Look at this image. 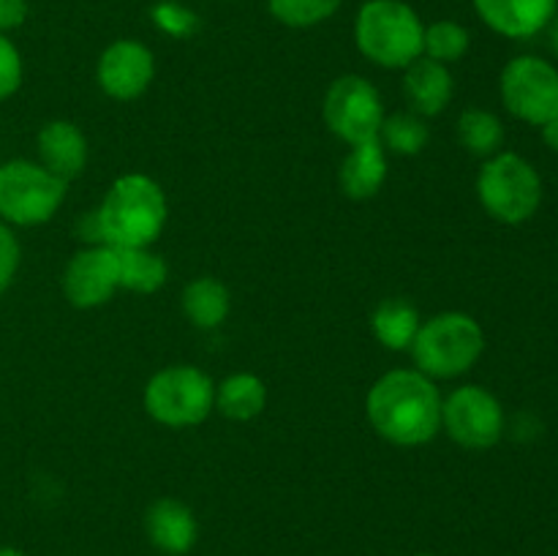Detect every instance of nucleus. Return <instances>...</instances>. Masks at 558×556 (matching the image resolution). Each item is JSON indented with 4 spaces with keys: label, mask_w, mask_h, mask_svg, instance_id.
Masks as SVG:
<instances>
[{
    "label": "nucleus",
    "mask_w": 558,
    "mask_h": 556,
    "mask_svg": "<svg viewBox=\"0 0 558 556\" xmlns=\"http://www.w3.org/2000/svg\"><path fill=\"white\" fill-rule=\"evenodd\" d=\"M232 311V294L218 278L202 276L183 289V314L185 319L202 330L223 325Z\"/></svg>",
    "instance_id": "nucleus-19"
},
{
    "label": "nucleus",
    "mask_w": 558,
    "mask_h": 556,
    "mask_svg": "<svg viewBox=\"0 0 558 556\" xmlns=\"http://www.w3.org/2000/svg\"><path fill=\"white\" fill-rule=\"evenodd\" d=\"M145 532L161 554L185 556L199 540V523L185 501L163 496L147 507Z\"/></svg>",
    "instance_id": "nucleus-14"
},
{
    "label": "nucleus",
    "mask_w": 558,
    "mask_h": 556,
    "mask_svg": "<svg viewBox=\"0 0 558 556\" xmlns=\"http://www.w3.org/2000/svg\"><path fill=\"white\" fill-rule=\"evenodd\" d=\"M480 20L507 38H532L550 25L558 0H472Z\"/></svg>",
    "instance_id": "nucleus-13"
},
{
    "label": "nucleus",
    "mask_w": 558,
    "mask_h": 556,
    "mask_svg": "<svg viewBox=\"0 0 558 556\" xmlns=\"http://www.w3.org/2000/svg\"><path fill=\"white\" fill-rule=\"evenodd\" d=\"M387 180V150L381 147L379 140L363 142L349 150L343 158L341 172H338V183L349 200H371L381 191Z\"/></svg>",
    "instance_id": "nucleus-17"
},
{
    "label": "nucleus",
    "mask_w": 558,
    "mask_h": 556,
    "mask_svg": "<svg viewBox=\"0 0 558 556\" xmlns=\"http://www.w3.org/2000/svg\"><path fill=\"white\" fill-rule=\"evenodd\" d=\"M458 140L472 156L490 158L505 145V125L488 109H466L458 118Z\"/></svg>",
    "instance_id": "nucleus-23"
},
{
    "label": "nucleus",
    "mask_w": 558,
    "mask_h": 556,
    "mask_svg": "<svg viewBox=\"0 0 558 556\" xmlns=\"http://www.w3.org/2000/svg\"><path fill=\"white\" fill-rule=\"evenodd\" d=\"M430 129L423 114L417 112H392L385 114L379 129V142L385 150L398 156H417L428 145Z\"/></svg>",
    "instance_id": "nucleus-22"
},
{
    "label": "nucleus",
    "mask_w": 558,
    "mask_h": 556,
    "mask_svg": "<svg viewBox=\"0 0 558 556\" xmlns=\"http://www.w3.org/2000/svg\"><path fill=\"white\" fill-rule=\"evenodd\" d=\"M539 129H543L545 145H548L554 153H558V114L556 118H550L545 125H539Z\"/></svg>",
    "instance_id": "nucleus-30"
},
{
    "label": "nucleus",
    "mask_w": 558,
    "mask_h": 556,
    "mask_svg": "<svg viewBox=\"0 0 558 556\" xmlns=\"http://www.w3.org/2000/svg\"><path fill=\"white\" fill-rule=\"evenodd\" d=\"M267 407V387L256 374H232L216 387V409L229 420H254L265 412Z\"/></svg>",
    "instance_id": "nucleus-20"
},
{
    "label": "nucleus",
    "mask_w": 558,
    "mask_h": 556,
    "mask_svg": "<svg viewBox=\"0 0 558 556\" xmlns=\"http://www.w3.org/2000/svg\"><path fill=\"white\" fill-rule=\"evenodd\" d=\"M169 218L167 194L142 172L123 174L109 185L96 210V234L112 249H150Z\"/></svg>",
    "instance_id": "nucleus-2"
},
{
    "label": "nucleus",
    "mask_w": 558,
    "mask_h": 556,
    "mask_svg": "<svg viewBox=\"0 0 558 556\" xmlns=\"http://www.w3.org/2000/svg\"><path fill=\"white\" fill-rule=\"evenodd\" d=\"M403 90H407L414 112L423 114V118H434V114L445 112L456 85H452V74L445 63H436L423 55L407 69Z\"/></svg>",
    "instance_id": "nucleus-16"
},
{
    "label": "nucleus",
    "mask_w": 558,
    "mask_h": 556,
    "mask_svg": "<svg viewBox=\"0 0 558 556\" xmlns=\"http://www.w3.org/2000/svg\"><path fill=\"white\" fill-rule=\"evenodd\" d=\"M0 556H25V554L16 548H11V545H0Z\"/></svg>",
    "instance_id": "nucleus-32"
},
{
    "label": "nucleus",
    "mask_w": 558,
    "mask_h": 556,
    "mask_svg": "<svg viewBox=\"0 0 558 556\" xmlns=\"http://www.w3.org/2000/svg\"><path fill=\"white\" fill-rule=\"evenodd\" d=\"M27 20V0H0V33H11Z\"/></svg>",
    "instance_id": "nucleus-29"
},
{
    "label": "nucleus",
    "mask_w": 558,
    "mask_h": 556,
    "mask_svg": "<svg viewBox=\"0 0 558 556\" xmlns=\"http://www.w3.org/2000/svg\"><path fill=\"white\" fill-rule=\"evenodd\" d=\"M477 196L485 213L501 223H523L539 210L543 180L518 153H496L477 174Z\"/></svg>",
    "instance_id": "nucleus-5"
},
{
    "label": "nucleus",
    "mask_w": 558,
    "mask_h": 556,
    "mask_svg": "<svg viewBox=\"0 0 558 556\" xmlns=\"http://www.w3.org/2000/svg\"><path fill=\"white\" fill-rule=\"evenodd\" d=\"M441 428L466 450H488L505 434V409L485 387L463 385L441 398Z\"/></svg>",
    "instance_id": "nucleus-9"
},
{
    "label": "nucleus",
    "mask_w": 558,
    "mask_h": 556,
    "mask_svg": "<svg viewBox=\"0 0 558 556\" xmlns=\"http://www.w3.org/2000/svg\"><path fill=\"white\" fill-rule=\"evenodd\" d=\"M425 25L403 0H368L354 20L357 49L381 69H409L423 58Z\"/></svg>",
    "instance_id": "nucleus-3"
},
{
    "label": "nucleus",
    "mask_w": 558,
    "mask_h": 556,
    "mask_svg": "<svg viewBox=\"0 0 558 556\" xmlns=\"http://www.w3.org/2000/svg\"><path fill=\"white\" fill-rule=\"evenodd\" d=\"M417 556H434V554H417Z\"/></svg>",
    "instance_id": "nucleus-33"
},
{
    "label": "nucleus",
    "mask_w": 558,
    "mask_h": 556,
    "mask_svg": "<svg viewBox=\"0 0 558 556\" xmlns=\"http://www.w3.org/2000/svg\"><path fill=\"white\" fill-rule=\"evenodd\" d=\"M120 265V289L153 294L167 283L169 265L150 249H114Z\"/></svg>",
    "instance_id": "nucleus-21"
},
{
    "label": "nucleus",
    "mask_w": 558,
    "mask_h": 556,
    "mask_svg": "<svg viewBox=\"0 0 558 556\" xmlns=\"http://www.w3.org/2000/svg\"><path fill=\"white\" fill-rule=\"evenodd\" d=\"M501 101L518 120L545 125L558 114V69L537 55H521L501 71Z\"/></svg>",
    "instance_id": "nucleus-10"
},
{
    "label": "nucleus",
    "mask_w": 558,
    "mask_h": 556,
    "mask_svg": "<svg viewBox=\"0 0 558 556\" xmlns=\"http://www.w3.org/2000/svg\"><path fill=\"white\" fill-rule=\"evenodd\" d=\"M216 407V385L194 365H169L150 376L145 387V409L156 423L169 428H191L210 418Z\"/></svg>",
    "instance_id": "nucleus-6"
},
{
    "label": "nucleus",
    "mask_w": 558,
    "mask_h": 556,
    "mask_svg": "<svg viewBox=\"0 0 558 556\" xmlns=\"http://www.w3.org/2000/svg\"><path fill=\"white\" fill-rule=\"evenodd\" d=\"M469 44H472V38H469V31L461 22L439 20L425 27L423 55L436 60V63L450 65L469 52Z\"/></svg>",
    "instance_id": "nucleus-24"
},
{
    "label": "nucleus",
    "mask_w": 558,
    "mask_h": 556,
    "mask_svg": "<svg viewBox=\"0 0 558 556\" xmlns=\"http://www.w3.org/2000/svg\"><path fill=\"white\" fill-rule=\"evenodd\" d=\"M420 325H423L420 311L403 298L381 300V303L376 305L374 316H371V327H374L376 341H379L381 347L392 349V352H407V349H412Z\"/></svg>",
    "instance_id": "nucleus-18"
},
{
    "label": "nucleus",
    "mask_w": 558,
    "mask_h": 556,
    "mask_svg": "<svg viewBox=\"0 0 558 556\" xmlns=\"http://www.w3.org/2000/svg\"><path fill=\"white\" fill-rule=\"evenodd\" d=\"M365 414L390 445H428L441 431V392L423 371H387L368 390Z\"/></svg>",
    "instance_id": "nucleus-1"
},
{
    "label": "nucleus",
    "mask_w": 558,
    "mask_h": 556,
    "mask_svg": "<svg viewBox=\"0 0 558 556\" xmlns=\"http://www.w3.org/2000/svg\"><path fill=\"white\" fill-rule=\"evenodd\" d=\"M69 183L49 172L44 164L14 161L0 164V221L16 227L47 223L60 210Z\"/></svg>",
    "instance_id": "nucleus-7"
},
{
    "label": "nucleus",
    "mask_w": 558,
    "mask_h": 556,
    "mask_svg": "<svg viewBox=\"0 0 558 556\" xmlns=\"http://www.w3.org/2000/svg\"><path fill=\"white\" fill-rule=\"evenodd\" d=\"M16 267H20V243H16L14 232L0 221V294L14 281Z\"/></svg>",
    "instance_id": "nucleus-27"
},
{
    "label": "nucleus",
    "mask_w": 558,
    "mask_h": 556,
    "mask_svg": "<svg viewBox=\"0 0 558 556\" xmlns=\"http://www.w3.org/2000/svg\"><path fill=\"white\" fill-rule=\"evenodd\" d=\"M156 58L136 38H118L101 52L96 65L98 87L114 101H134L150 87Z\"/></svg>",
    "instance_id": "nucleus-12"
},
{
    "label": "nucleus",
    "mask_w": 558,
    "mask_h": 556,
    "mask_svg": "<svg viewBox=\"0 0 558 556\" xmlns=\"http://www.w3.org/2000/svg\"><path fill=\"white\" fill-rule=\"evenodd\" d=\"M343 0H267L270 14L287 27H314L330 20Z\"/></svg>",
    "instance_id": "nucleus-25"
},
{
    "label": "nucleus",
    "mask_w": 558,
    "mask_h": 556,
    "mask_svg": "<svg viewBox=\"0 0 558 556\" xmlns=\"http://www.w3.org/2000/svg\"><path fill=\"white\" fill-rule=\"evenodd\" d=\"M548 44H550V49H554V55L558 58V14L554 16V20H550V25H548Z\"/></svg>",
    "instance_id": "nucleus-31"
},
{
    "label": "nucleus",
    "mask_w": 558,
    "mask_h": 556,
    "mask_svg": "<svg viewBox=\"0 0 558 556\" xmlns=\"http://www.w3.org/2000/svg\"><path fill=\"white\" fill-rule=\"evenodd\" d=\"M325 123L338 140L347 145H363V142L379 140L381 120H385V107L381 96L365 76L347 74L338 76L327 90L325 104H322Z\"/></svg>",
    "instance_id": "nucleus-8"
},
{
    "label": "nucleus",
    "mask_w": 558,
    "mask_h": 556,
    "mask_svg": "<svg viewBox=\"0 0 558 556\" xmlns=\"http://www.w3.org/2000/svg\"><path fill=\"white\" fill-rule=\"evenodd\" d=\"M38 156L49 172L71 183L85 172L87 140L80 125H74L71 120H49L38 131Z\"/></svg>",
    "instance_id": "nucleus-15"
},
{
    "label": "nucleus",
    "mask_w": 558,
    "mask_h": 556,
    "mask_svg": "<svg viewBox=\"0 0 558 556\" xmlns=\"http://www.w3.org/2000/svg\"><path fill=\"white\" fill-rule=\"evenodd\" d=\"M485 352V333L474 316L445 311L423 322L414 336L412 358L430 379H452L477 365Z\"/></svg>",
    "instance_id": "nucleus-4"
},
{
    "label": "nucleus",
    "mask_w": 558,
    "mask_h": 556,
    "mask_svg": "<svg viewBox=\"0 0 558 556\" xmlns=\"http://www.w3.org/2000/svg\"><path fill=\"white\" fill-rule=\"evenodd\" d=\"M22 85V55L9 36L0 33V101L14 96Z\"/></svg>",
    "instance_id": "nucleus-26"
},
{
    "label": "nucleus",
    "mask_w": 558,
    "mask_h": 556,
    "mask_svg": "<svg viewBox=\"0 0 558 556\" xmlns=\"http://www.w3.org/2000/svg\"><path fill=\"white\" fill-rule=\"evenodd\" d=\"M156 22L172 36H185L189 31H194V14H189L185 9H180L178 3H161L156 9Z\"/></svg>",
    "instance_id": "nucleus-28"
},
{
    "label": "nucleus",
    "mask_w": 558,
    "mask_h": 556,
    "mask_svg": "<svg viewBox=\"0 0 558 556\" xmlns=\"http://www.w3.org/2000/svg\"><path fill=\"white\" fill-rule=\"evenodd\" d=\"M120 289L118 251L112 245H93L71 256L63 273V292L74 309H98Z\"/></svg>",
    "instance_id": "nucleus-11"
}]
</instances>
